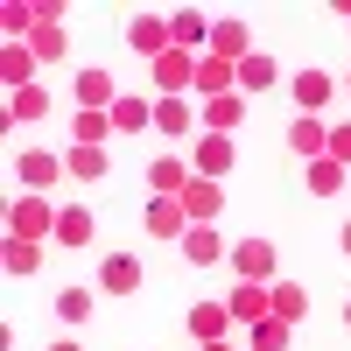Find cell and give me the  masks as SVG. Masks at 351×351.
<instances>
[{
	"mask_svg": "<svg viewBox=\"0 0 351 351\" xmlns=\"http://www.w3.org/2000/svg\"><path fill=\"white\" fill-rule=\"evenodd\" d=\"M8 239H56V211H49V197H14V211H8Z\"/></svg>",
	"mask_w": 351,
	"mask_h": 351,
	"instance_id": "6da1fadb",
	"label": "cell"
},
{
	"mask_svg": "<svg viewBox=\"0 0 351 351\" xmlns=\"http://www.w3.org/2000/svg\"><path fill=\"white\" fill-rule=\"evenodd\" d=\"M127 49L148 56V64L169 56V49H176V43H169V14H134V21H127Z\"/></svg>",
	"mask_w": 351,
	"mask_h": 351,
	"instance_id": "7a4b0ae2",
	"label": "cell"
},
{
	"mask_svg": "<svg viewBox=\"0 0 351 351\" xmlns=\"http://www.w3.org/2000/svg\"><path fill=\"white\" fill-rule=\"evenodd\" d=\"M225 309H232V324H260V316H274V288L267 281H239L225 295Z\"/></svg>",
	"mask_w": 351,
	"mask_h": 351,
	"instance_id": "3957f363",
	"label": "cell"
},
{
	"mask_svg": "<svg viewBox=\"0 0 351 351\" xmlns=\"http://www.w3.org/2000/svg\"><path fill=\"white\" fill-rule=\"evenodd\" d=\"M288 155H302V162L330 155V127L316 120V112H295V120H288Z\"/></svg>",
	"mask_w": 351,
	"mask_h": 351,
	"instance_id": "277c9868",
	"label": "cell"
},
{
	"mask_svg": "<svg viewBox=\"0 0 351 351\" xmlns=\"http://www.w3.org/2000/svg\"><path fill=\"white\" fill-rule=\"evenodd\" d=\"M232 274L239 281H274V239H239L232 246Z\"/></svg>",
	"mask_w": 351,
	"mask_h": 351,
	"instance_id": "5b68a950",
	"label": "cell"
},
{
	"mask_svg": "<svg viewBox=\"0 0 351 351\" xmlns=\"http://www.w3.org/2000/svg\"><path fill=\"white\" fill-rule=\"evenodd\" d=\"M232 169V134H204L190 148V176H204V183H218V176Z\"/></svg>",
	"mask_w": 351,
	"mask_h": 351,
	"instance_id": "8992f818",
	"label": "cell"
},
{
	"mask_svg": "<svg viewBox=\"0 0 351 351\" xmlns=\"http://www.w3.org/2000/svg\"><path fill=\"white\" fill-rule=\"evenodd\" d=\"M141 281H148V267H141L134 253H112L106 267H99V288H106V295H141Z\"/></svg>",
	"mask_w": 351,
	"mask_h": 351,
	"instance_id": "52a82bcc",
	"label": "cell"
},
{
	"mask_svg": "<svg viewBox=\"0 0 351 351\" xmlns=\"http://www.w3.org/2000/svg\"><path fill=\"white\" fill-rule=\"evenodd\" d=\"M169 43L190 49V56H204V49H211V21H204L197 8H176V14H169Z\"/></svg>",
	"mask_w": 351,
	"mask_h": 351,
	"instance_id": "ba28073f",
	"label": "cell"
},
{
	"mask_svg": "<svg viewBox=\"0 0 351 351\" xmlns=\"http://www.w3.org/2000/svg\"><path fill=\"white\" fill-rule=\"evenodd\" d=\"M204 56H225V64H246V56H253V43H246V21H239V14L211 21V49H204Z\"/></svg>",
	"mask_w": 351,
	"mask_h": 351,
	"instance_id": "9c48e42d",
	"label": "cell"
},
{
	"mask_svg": "<svg viewBox=\"0 0 351 351\" xmlns=\"http://www.w3.org/2000/svg\"><path fill=\"white\" fill-rule=\"evenodd\" d=\"M112 134H155V99L120 92V99H112Z\"/></svg>",
	"mask_w": 351,
	"mask_h": 351,
	"instance_id": "30bf717a",
	"label": "cell"
},
{
	"mask_svg": "<svg viewBox=\"0 0 351 351\" xmlns=\"http://www.w3.org/2000/svg\"><path fill=\"white\" fill-rule=\"evenodd\" d=\"M176 246H183V260H190V267H218V260H232V246L218 239L211 225H190V232H183Z\"/></svg>",
	"mask_w": 351,
	"mask_h": 351,
	"instance_id": "8fae6325",
	"label": "cell"
},
{
	"mask_svg": "<svg viewBox=\"0 0 351 351\" xmlns=\"http://www.w3.org/2000/svg\"><path fill=\"white\" fill-rule=\"evenodd\" d=\"M56 176H64V162H56V155H43V148H28V155L14 162V183H21L28 197H43V190L56 183Z\"/></svg>",
	"mask_w": 351,
	"mask_h": 351,
	"instance_id": "7c38bea8",
	"label": "cell"
},
{
	"mask_svg": "<svg viewBox=\"0 0 351 351\" xmlns=\"http://www.w3.org/2000/svg\"><path fill=\"white\" fill-rule=\"evenodd\" d=\"M176 204H183V218H190V225H211V218L225 211V190H218V183H204V176H190V190L176 197Z\"/></svg>",
	"mask_w": 351,
	"mask_h": 351,
	"instance_id": "4fadbf2b",
	"label": "cell"
},
{
	"mask_svg": "<svg viewBox=\"0 0 351 351\" xmlns=\"http://www.w3.org/2000/svg\"><path fill=\"white\" fill-rule=\"evenodd\" d=\"M239 92V64H225V56H197V99H225Z\"/></svg>",
	"mask_w": 351,
	"mask_h": 351,
	"instance_id": "5bb4252c",
	"label": "cell"
},
{
	"mask_svg": "<svg viewBox=\"0 0 351 351\" xmlns=\"http://www.w3.org/2000/svg\"><path fill=\"white\" fill-rule=\"evenodd\" d=\"M288 92H295V112H324L337 84H330V71H295V77H288Z\"/></svg>",
	"mask_w": 351,
	"mask_h": 351,
	"instance_id": "9a60e30c",
	"label": "cell"
},
{
	"mask_svg": "<svg viewBox=\"0 0 351 351\" xmlns=\"http://www.w3.org/2000/svg\"><path fill=\"white\" fill-rule=\"evenodd\" d=\"M112 99H120L112 71H77V112H112Z\"/></svg>",
	"mask_w": 351,
	"mask_h": 351,
	"instance_id": "2e32d148",
	"label": "cell"
},
{
	"mask_svg": "<svg viewBox=\"0 0 351 351\" xmlns=\"http://www.w3.org/2000/svg\"><path fill=\"white\" fill-rule=\"evenodd\" d=\"M274 84H281V64H274V56H246V64H239V99H260V92H274Z\"/></svg>",
	"mask_w": 351,
	"mask_h": 351,
	"instance_id": "e0dca14e",
	"label": "cell"
},
{
	"mask_svg": "<svg viewBox=\"0 0 351 351\" xmlns=\"http://www.w3.org/2000/svg\"><path fill=\"white\" fill-rule=\"evenodd\" d=\"M190 127H204L190 99H155V134H169V141H183Z\"/></svg>",
	"mask_w": 351,
	"mask_h": 351,
	"instance_id": "ac0fdd59",
	"label": "cell"
},
{
	"mask_svg": "<svg viewBox=\"0 0 351 351\" xmlns=\"http://www.w3.org/2000/svg\"><path fill=\"white\" fill-rule=\"evenodd\" d=\"M225 330H232V309H225V302H190V337L225 344Z\"/></svg>",
	"mask_w": 351,
	"mask_h": 351,
	"instance_id": "d6986e66",
	"label": "cell"
},
{
	"mask_svg": "<svg viewBox=\"0 0 351 351\" xmlns=\"http://www.w3.org/2000/svg\"><path fill=\"white\" fill-rule=\"evenodd\" d=\"M0 77H8V92H28V84H36V49L8 43V49H0Z\"/></svg>",
	"mask_w": 351,
	"mask_h": 351,
	"instance_id": "ffe728a7",
	"label": "cell"
},
{
	"mask_svg": "<svg viewBox=\"0 0 351 351\" xmlns=\"http://www.w3.org/2000/svg\"><path fill=\"white\" fill-rule=\"evenodd\" d=\"M197 120L211 127V134H232V127L246 120V99H239V92H225V99H204V106H197Z\"/></svg>",
	"mask_w": 351,
	"mask_h": 351,
	"instance_id": "44dd1931",
	"label": "cell"
},
{
	"mask_svg": "<svg viewBox=\"0 0 351 351\" xmlns=\"http://www.w3.org/2000/svg\"><path fill=\"white\" fill-rule=\"evenodd\" d=\"M148 190H155V197H183V190H190V162H176V155L148 162Z\"/></svg>",
	"mask_w": 351,
	"mask_h": 351,
	"instance_id": "7402d4cb",
	"label": "cell"
},
{
	"mask_svg": "<svg viewBox=\"0 0 351 351\" xmlns=\"http://www.w3.org/2000/svg\"><path fill=\"white\" fill-rule=\"evenodd\" d=\"M148 232H155V239H183V232H190L183 204H176V197H155V204H148Z\"/></svg>",
	"mask_w": 351,
	"mask_h": 351,
	"instance_id": "603a6c76",
	"label": "cell"
},
{
	"mask_svg": "<svg viewBox=\"0 0 351 351\" xmlns=\"http://www.w3.org/2000/svg\"><path fill=\"white\" fill-rule=\"evenodd\" d=\"M288 337H295V324H281V316L246 324V344H253V351H288Z\"/></svg>",
	"mask_w": 351,
	"mask_h": 351,
	"instance_id": "cb8c5ba5",
	"label": "cell"
},
{
	"mask_svg": "<svg viewBox=\"0 0 351 351\" xmlns=\"http://www.w3.org/2000/svg\"><path fill=\"white\" fill-rule=\"evenodd\" d=\"M56 246H92V211H84V204L56 211Z\"/></svg>",
	"mask_w": 351,
	"mask_h": 351,
	"instance_id": "d4e9b609",
	"label": "cell"
},
{
	"mask_svg": "<svg viewBox=\"0 0 351 351\" xmlns=\"http://www.w3.org/2000/svg\"><path fill=\"white\" fill-rule=\"evenodd\" d=\"M36 0H8V8H0V28H8V43H28V36H36Z\"/></svg>",
	"mask_w": 351,
	"mask_h": 351,
	"instance_id": "484cf974",
	"label": "cell"
},
{
	"mask_svg": "<svg viewBox=\"0 0 351 351\" xmlns=\"http://www.w3.org/2000/svg\"><path fill=\"white\" fill-rule=\"evenodd\" d=\"M267 288H274V316H281V324H302V316H309L302 281H267Z\"/></svg>",
	"mask_w": 351,
	"mask_h": 351,
	"instance_id": "4316f807",
	"label": "cell"
},
{
	"mask_svg": "<svg viewBox=\"0 0 351 351\" xmlns=\"http://www.w3.org/2000/svg\"><path fill=\"white\" fill-rule=\"evenodd\" d=\"M71 134H77V148H106L112 112H71Z\"/></svg>",
	"mask_w": 351,
	"mask_h": 351,
	"instance_id": "83f0119b",
	"label": "cell"
},
{
	"mask_svg": "<svg viewBox=\"0 0 351 351\" xmlns=\"http://www.w3.org/2000/svg\"><path fill=\"white\" fill-rule=\"evenodd\" d=\"M43 112H49V92H43V84H28V92H8V120L21 127V120H43Z\"/></svg>",
	"mask_w": 351,
	"mask_h": 351,
	"instance_id": "f1b7e54d",
	"label": "cell"
},
{
	"mask_svg": "<svg viewBox=\"0 0 351 351\" xmlns=\"http://www.w3.org/2000/svg\"><path fill=\"white\" fill-rule=\"evenodd\" d=\"M344 183H351V169H337L330 155H316V162H309V190H316V197H337Z\"/></svg>",
	"mask_w": 351,
	"mask_h": 351,
	"instance_id": "f546056e",
	"label": "cell"
},
{
	"mask_svg": "<svg viewBox=\"0 0 351 351\" xmlns=\"http://www.w3.org/2000/svg\"><path fill=\"white\" fill-rule=\"evenodd\" d=\"M28 49H36V64H56V56H64V21H36Z\"/></svg>",
	"mask_w": 351,
	"mask_h": 351,
	"instance_id": "4dcf8cb0",
	"label": "cell"
},
{
	"mask_svg": "<svg viewBox=\"0 0 351 351\" xmlns=\"http://www.w3.org/2000/svg\"><path fill=\"white\" fill-rule=\"evenodd\" d=\"M0 260H8V274H36L43 267V239H8Z\"/></svg>",
	"mask_w": 351,
	"mask_h": 351,
	"instance_id": "1f68e13d",
	"label": "cell"
},
{
	"mask_svg": "<svg viewBox=\"0 0 351 351\" xmlns=\"http://www.w3.org/2000/svg\"><path fill=\"white\" fill-rule=\"evenodd\" d=\"M64 169H71V176H84V183H99V176H106V148H77V141H71Z\"/></svg>",
	"mask_w": 351,
	"mask_h": 351,
	"instance_id": "d6a6232c",
	"label": "cell"
},
{
	"mask_svg": "<svg viewBox=\"0 0 351 351\" xmlns=\"http://www.w3.org/2000/svg\"><path fill=\"white\" fill-rule=\"evenodd\" d=\"M56 316H64V324H84V316H92V295H84V288H64V295H56Z\"/></svg>",
	"mask_w": 351,
	"mask_h": 351,
	"instance_id": "836d02e7",
	"label": "cell"
},
{
	"mask_svg": "<svg viewBox=\"0 0 351 351\" xmlns=\"http://www.w3.org/2000/svg\"><path fill=\"white\" fill-rule=\"evenodd\" d=\"M330 162L351 169V127H330Z\"/></svg>",
	"mask_w": 351,
	"mask_h": 351,
	"instance_id": "e575fe53",
	"label": "cell"
},
{
	"mask_svg": "<svg viewBox=\"0 0 351 351\" xmlns=\"http://www.w3.org/2000/svg\"><path fill=\"white\" fill-rule=\"evenodd\" d=\"M337 246H344V253H351V225H344V232H337Z\"/></svg>",
	"mask_w": 351,
	"mask_h": 351,
	"instance_id": "d590c367",
	"label": "cell"
},
{
	"mask_svg": "<svg viewBox=\"0 0 351 351\" xmlns=\"http://www.w3.org/2000/svg\"><path fill=\"white\" fill-rule=\"evenodd\" d=\"M49 351H77V344H71V337H64V344H49Z\"/></svg>",
	"mask_w": 351,
	"mask_h": 351,
	"instance_id": "8d00e7d4",
	"label": "cell"
},
{
	"mask_svg": "<svg viewBox=\"0 0 351 351\" xmlns=\"http://www.w3.org/2000/svg\"><path fill=\"white\" fill-rule=\"evenodd\" d=\"M344 330H351V302H344Z\"/></svg>",
	"mask_w": 351,
	"mask_h": 351,
	"instance_id": "74e56055",
	"label": "cell"
},
{
	"mask_svg": "<svg viewBox=\"0 0 351 351\" xmlns=\"http://www.w3.org/2000/svg\"><path fill=\"white\" fill-rule=\"evenodd\" d=\"M204 351H232V344H204Z\"/></svg>",
	"mask_w": 351,
	"mask_h": 351,
	"instance_id": "f35d334b",
	"label": "cell"
},
{
	"mask_svg": "<svg viewBox=\"0 0 351 351\" xmlns=\"http://www.w3.org/2000/svg\"><path fill=\"white\" fill-rule=\"evenodd\" d=\"M337 14H351V0H344V8H337Z\"/></svg>",
	"mask_w": 351,
	"mask_h": 351,
	"instance_id": "ab89813d",
	"label": "cell"
}]
</instances>
